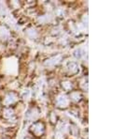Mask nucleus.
Instances as JSON below:
<instances>
[{
  "label": "nucleus",
  "instance_id": "obj_3",
  "mask_svg": "<svg viewBox=\"0 0 140 139\" xmlns=\"http://www.w3.org/2000/svg\"><path fill=\"white\" fill-rule=\"evenodd\" d=\"M16 101V96H15L13 93H9L6 96V99H5L4 103L5 104H10V103H14Z\"/></svg>",
  "mask_w": 140,
  "mask_h": 139
},
{
  "label": "nucleus",
  "instance_id": "obj_10",
  "mask_svg": "<svg viewBox=\"0 0 140 139\" xmlns=\"http://www.w3.org/2000/svg\"><path fill=\"white\" fill-rule=\"evenodd\" d=\"M30 95H31V92H30V90H29V89L24 90V92H23V98L25 99V100H27V99H29Z\"/></svg>",
  "mask_w": 140,
  "mask_h": 139
},
{
  "label": "nucleus",
  "instance_id": "obj_11",
  "mask_svg": "<svg viewBox=\"0 0 140 139\" xmlns=\"http://www.w3.org/2000/svg\"><path fill=\"white\" fill-rule=\"evenodd\" d=\"M63 87H64L66 89H70L71 87H72V85H71V83H69V82H64V83H63Z\"/></svg>",
  "mask_w": 140,
  "mask_h": 139
},
{
  "label": "nucleus",
  "instance_id": "obj_8",
  "mask_svg": "<svg viewBox=\"0 0 140 139\" xmlns=\"http://www.w3.org/2000/svg\"><path fill=\"white\" fill-rule=\"evenodd\" d=\"M12 114H13V111L11 109H7L4 112V116L6 118H10L11 116H12Z\"/></svg>",
  "mask_w": 140,
  "mask_h": 139
},
{
  "label": "nucleus",
  "instance_id": "obj_1",
  "mask_svg": "<svg viewBox=\"0 0 140 139\" xmlns=\"http://www.w3.org/2000/svg\"><path fill=\"white\" fill-rule=\"evenodd\" d=\"M57 104L61 107H66L68 104V100L64 95H60L57 99Z\"/></svg>",
  "mask_w": 140,
  "mask_h": 139
},
{
  "label": "nucleus",
  "instance_id": "obj_5",
  "mask_svg": "<svg viewBox=\"0 0 140 139\" xmlns=\"http://www.w3.org/2000/svg\"><path fill=\"white\" fill-rule=\"evenodd\" d=\"M8 36H9V31H8L6 28L0 26V37L3 39H6Z\"/></svg>",
  "mask_w": 140,
  "mask_h": 139
},
{
  "label": "nucleus",
  "instance_id": "obj_7",
  "mask_svg": "<svg viewBox=\"0 0 140 139\" xmlns=\"http://www.w3.org/2000/svg\"><path fill=\"white\" fill-rule=\"evenodd\" d=\"M6 13H7V9H6V8H5L4 4H3V3H0V15L4 17L5 15H6Z\"/></svg>",
  "mask_w": 140,
  "mask_h": 139
},
{
  "label": "nucleus",
  "instance_id": "obj_6",
  "mask_svg": "<svg viewBox=\"0 0 140 139\" xmlns=\"http://www.w3.org/2000/svg\"><path fill=\"white\" fill-rule=\"evenodd\" d=\"M78 65L75 64V63H71V64L68 66V71H71V73H76L78 71Z\"/></svg>",
  "mask_w": 140,
  "mask_h": 139
},
{
  "label": "nucleus",
  "instance_id": "obj_2",
  "mask_svg": "<svg viewBox=\"0 0 140 139\" xmlns=\"http://www.w3.org/2000/svg\"><path fill=\"white\" fill-rule=\"evenodd\" d=\"M60 60H61V56H54V57L50 58L46 62V65L47 66H54V65H56L57 63H59Z\"/></svg>",
  "mask_w": 140,
  "mask_h": 139
},
{
  "label": "nucleus",
  "instance_id": "obj_4",
  "mask_svg": "<svg viewBox=\"0 0 140 139\" xmlns=\"http://www.w3.org/2000/svg\"><path fill=\"white\" fill-rule=\"evenodd\" d=\"M33 131L36 135H41L43 133V125L41 123H36L33 126Z\"/></svg>",
  "mask_w": 140,
  "mask_h": 139
},
{
  "label": "nucleus",
  "instance_id": "obj_12",
  "mask_svg": "<svg viewBox=\"0 0 140 139\" xmlns=\"http://www.w3.org/2000/svg\"><path fill=\"white\" fill-rule=\"evenodd\" d=\"M75 56H76L77 58H80L81 56H82V54H81V51H80V49L77 50V51L75 52Z\"/></svg>",
  "mask_w": 140,
  "mask_h": 139
},
{
  "label": "nucleus",
  "instance_id": "obj_9",
  "mask_svg": "<svg viewBox=\"0 0 140 139\" xmlns=\"http://www.w3.org/2000/svg\"><path fill=\"white\" fill-rule=\"evenodd\" d=\"M71 98H72L74 101H79L80 96H79V94L78 93V92H74V93L71 94Z\"/></svg>",
  "mask_w": 140,
  "mask_h": 139
}]
</instances>
